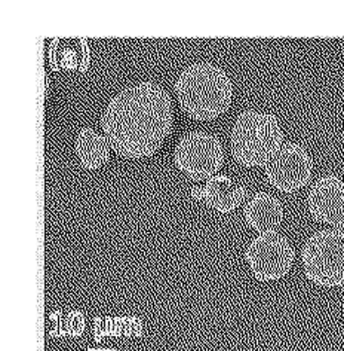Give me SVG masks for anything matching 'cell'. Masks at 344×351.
Wrapping results in <instances>:
<instances>
[{
  "label": "cell",
  "mask_w": 344,
  "mask_h": 351,
  "mask_svg": "<svg viewBox=\"0 0 344 351\" xmlns=\"http://www.w3.org/2000/svg\"><path fill=\"white\" fill-rule=\"evenodd\" d=\"M284 219L280 201L267 192L255 194L245 207V221L260 234L276 232Z\"/></svg>",
  "instance_id": "30bf717a"
},
{
  "label": "cell",
  "mask_w": 344,
  "mask_h": 351,
  "mask_svg": "<svg viewBox=\"0 0 344 351\" xmlns=\"http://www.w3.org/2000/svg\"><path fill=\"white\" fill-rule=\"evenodd\" d=\"M307 207L317 222L344 230V180L335 176H325L312 186L307 197Z\"/></svg>",
  "instance_id": "ba28073f"
},
{
  "label": "cell",
  "mask_w": 344,
  "mask_h": 351,
  "mask_svg": "<svg viewBox=\"0 0 344 351\" xmlns=\"http://www.w3.org/2000/svg\"><path fill=\"white\" fill-rule=\"evenodd\" d=\"M284 146V133L272 113L245 110L232 131V154L245 167L266 165Z\"/></svg>",
  "instance_id": "3957f363"
},
{
  "label": "cell",
  "mask_w": 344,
  "mask_h": 351,
  "mask_svg": "<svg viewBox=\"0 0 344 351\" xmlns=\"http://www.w3.org/2000/svg\"><path fill=\"white\" fill-rule=\"evenodd\" d=\"M193 197H198L202 201L213 207L220 213H230L242 204L245 198V189L227 176H214L207 182L204 189H193Z\"/></svg>",
  "instance_id": "9c48e42d"
},
{
  "label": "cell",
  "mask_w": 344,
  "mask_h": 351,
  "mask_svg": "<svg viewBox=\"0 0 344 351\" xmlns=\"http://www.w3.org/2000/svg\"><path fill=\"white\" fill-rule=\"evenodd\" d=\"M174 160L191 179H213L223 167L224 151L215 136L205 131H191L180 138Z\"/></svg>",
  "instance_id": "5b68a950"
},
{
  "label": "cell",
  "mask_w": 344,
  "mask_h": 351,
  "mask_svg": "<svg viewBox=\"0 0 344 351\" xmlns=\"http://www.w3.org/2000/svg\"><path fill=\"white\" fill-rule=\"evenodd\" d=\"M107 138L92 128H83L76 138V154L86 170H98L107 164L110 151Z\"/></svg>",
  "instance_id": "8fae6325"
},
{
  "label": "cell",
  "mask_w": 344,
  "mask_h": 351,
  "mask_svg": "<svg viewBox=\"0 0 344 351\" xmlns=\"http://www.w3.org/2000/svg\"><path fill=\"white\" fill-rule=\"evenodd\" d=\"M269 182L276 189L295 192L306 186L312 178L313 161L303 146L297 143H285L276 155L264 165Z\"/></svg>",
  "instance_id": "52a82bcc"
},
{
  "label": "cell",
  "mask_w": 344,
  "mask_h": 351,
  "mask_svg": "<svg viewBox=\"0 0 344 351\" xmlns=\"http://www.w3.org/2000/svg\"><path fill=\"white\" fill-rule=\"evenodd\" d=\"M172 103L155 82H138L120 91L103 113L109 145L119 155L141 160L155 155L172 130Z\"/></svg>",
  "instance_id": "6da1fadb"
},
{
  "label": "cell",
  "mask_w": 344,
  "mask_h": 351,
  "mask_svg": "<svg viewBox=\"0 0 344 351\" xmlns=\"http://www.w3.org/2000/svg\"><path fill=\"white\" fill-rule=\"evenodd\" d=\"M175 93L181 109L190 118L211 121L230 108L233 84L223 69L211 63H195L180 73Z\"/></svg>",
  "instance_id": "7a4b0ae2"
},
{
  "label": "cell",
  "mask_w": 344,
  "mask_h": 351,
  "mask_svg": "<svg viewBox=\"0 0 344 351\" xmlns=\"http://www.w3.org/2000/svg\"><path fill=\"white\" fill-rule=\"evenodd\" d=\"M245 258L255 278L261 282H276L293 268L295 253L284 235L269 232L260 234L251 241Z\"/></svg>",
  "instance_id": "8992f818"
},
{
  "label": "cell",
  "mask_w": 344,
  "mask_h": 351,
  "mask_svg": "<svg viewBox=\"0 0 344 351\" xmlns=\"http://www.w3.org/2000/svg\"><path fill=\"white\" fill-rule=\"evenodd\" d=\"M303 268L312 283L322 287L344 286V232L322 230L303 247Z\"/></svg>",
  "instance_id": "277c9868"
}]
</instances>
